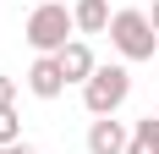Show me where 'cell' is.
<instances>
[{
	"label": "cell",
	"mask_w": 159,
	"mask_h": 154,
	"mask_svg": "<svg viewBox=\"0 0 159 154\" xmlns=\"http://www.w3.org/2000/svg\"><path fill=\"white\" fill-rule=\"evenodd\" d=\"M148 22H154V28H159V0H154V11H148Z\"/></svg>",
	"instance_id": "7c38bea8"
},
{
	"label": "cell",
	"mask_w": 159,
	"mask_h": 154,
	"mask_svg": "<svg viewBox=\"0 0 159 154\" xmlns=\"http://www.w3.org/2000/svg\"><path fill=\"white\" fill-rule=\"evenodd\" d=\"M28 94H39V99H61L66 94V72L55 55H39V61L28 66Z\"/></svg>",
	"instance_id": "5b68a950"
},
{
	"label": "cell",
	"mask_w": 159,
	"mask_h": 154,
	"mask_svg": "<svg viewBox=\"0 0 159 154\" xmlns=\"http://www.w3.org/2000/svg\"><path fill=\"white\" fill-rule=\"evenodd\" d=\"M22 33H28V44L39 50V55H61V50L71 44V33H77V17L66 11L61 0H39Z\"/></svg>",
	"instance_id": "6da1fadb"
},
{
	"label": "cell",
	"mask_w": 159,
	"mask_h": 154,
	"mask_svg": "<svg viewBox=\"0 0 159 154\" xmlns=\"http://www.w3.org/2000/svg\"><path fill=\"white\" fill-rule=\"evenodd\" d=\"M0 154H39L33 143H11V149H0Z\"/></svg>",
	"instance_id": "8fae6325"
},
{
	"label": "cell",
	"mask_w": 159,
	"mask_h": 154,
	"mask_svg": "<svg viewBox=\"0 0 159 154\" xmlns=\"http://www.w3.org/2000/svg\"><path fill=\"white\" fill-rule=\"evenodd\" d=\"M126 154H159V110L148 116V121L132 127V149H126Z\"/></svg>",
	"instance_id": "ba28073f"
},
{
	"label": "cell",
	"mask_w": 159,
	"mask_h": 154,
	"mask_svg": "<svg viewBox=\"0 0 159 154\" xmlns=\"http://www.w3.org/2000/svg\"><path fill=\"white\" fill-rule=\"evenodd\" d=\"M11 105H16V77L0 72V110H11Z\"/></svg>",
	"instance_id": "30bf717a"
},
{
	"label": "cell",
	"mask_w": 159,
	"mask_h": 154,
	"mask_svg": "<svg viewBox=\"0 0 159 154\" xmlns=\"http://www.w3.org/2000/svg\"><path fill=\"white\" fill-rule=\"evenodd\" d=\"M71 17H77V33H110V0H77L71 6Z\"/></svg>",
	"instance_id": "52a82bcc"
},
{
	"label": "cell",
	"mask_w": 159,
	"mask_h": 154,
	"mask_svg": "<svg viewBox=\"0 0 159 154\" xmlns=\"http://www.w3.org/2000/svg\"><path fill=\"white\" fill-rule=\"evenodd\" d=\"M126 94H132V72L126 66H99L82 83V105H88V116H115L126 105Z\"/></svg>",
	"instance_id": "3957f363"
},
{
	"label": "cell",
	"mask_w": 159,
	"mask_h": 154,
	"mask_svg": "<svg viewBox=\"0 0 159 154\" xmlns=\"http://www.w3.org/2000/svg\"><path fill=\"white\" fill-rule=\"evenodd\" d=\"M22 143V121H16V110H0V149H11Z\"/></svg>",
	"instance_id": "9c48e42d"
},
{
	"label": "cell",
	"mask_w": 159,
	"mask_h": 154,
	"mask_svg": "<svg viewBox=\"0 0 159 154\" xmlns=\"http://www.w3.org/2000/svg\"><path fill=\"white\" fill-rule=\"evenodd\" d=\"M110 44L121 50V61H154L159 55V28L148 11H115L110 17Z\"/></svg>",
	"instance_id": "7a4b0ae2"
},
{
	"label": "cell",
	"mask_w": 159,
	"mask_h": 154,
	"mask_svg": "<svg viewBox=\"0 0 159 154\" xmlns=\"http://www.w3.org/2000/svg\"><path fill=\"white\" fill-rule=\"evenodd\" d=\"M55 61H61V72H66V83H88V77L99 72V61H93V50L82 44V39H71V44H66L61 55H55Z\"/></svg>",
	"instance_id": "8992f818"
},
{
	"label": "cell",
	"mask_w": 159,
	"mask_h": 154,
	"mask_svg": "<svg viewBox=\"0 0 159 154\" xmlns=\"http://www.w3.org/2000/svg\"><path fill=\"white\" fill-rule=\"evenodd\" d=\"M132 149V132L115 116H93V127H88V154H126Z\"/></svg>",
	"instance_id": "277c9868"
}]
</instances>
